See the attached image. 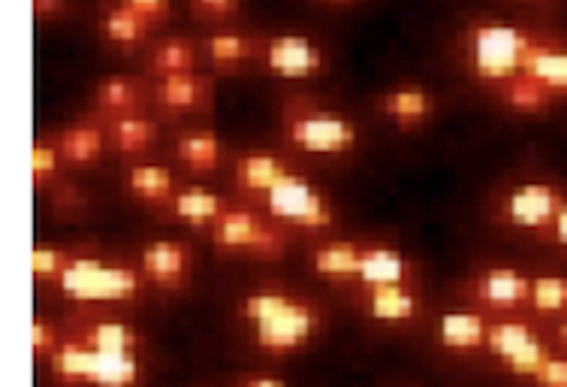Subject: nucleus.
Returning <instances> with one entry per match:
<instances>
[{"label":"nucleus","mask_w":567,"mask_h":387,"mask_svg":"<svg viewBox=\"0 0 567 387\" xmlns=\"http://www.w3.org/2000/svg\"><path fill=\"white\" fill-rule=\"evenodd\" d=\"M239 322L248 327V343L262 357H293L320 339L327 312L311 297L284 285H260L236 303Z\"/></svg>","instance_id":"f257e3e1"},{"label":"nucleus","mask_w":567,"mask_h":387,"mask_svg":"<svg viewBox=\"0 0 567 387\" xmlns=\"http://www.w3.org/2000/svg\"><path fill=\"white\" fill-rule=\"evenodd\" d=\"M546 37L519 28L502 19H481L465 31V67L468 73L489 89H502L504 82L528 70L532 58Z\"/></svg>","instance_id":"f03ea898"},{"label":"nucleus","mask_w":567,"mask_h":387,"mask_svg":"<svg viewBox=\"0 0 567 387\" xmlns=\"http://www.w3.org/2000/svg\"><path fill=\"white\" fill-rule=\"evenodd\" d=\"M66 330L82 336L97 355V385L94 387H142L148 378V352L145 333L124 318L91 315L66 324Z\"/></svg>","instance_id":"7ed1b4c3"},{"label":"nucleus","mask_w":567,"mask_h":387,"mask_svg":"<svg viewBox=\"0 0 567 387\" xmlns=\"http://www.w3.org/2000/svg\"><path fill=\"white\" fill-rule=\"evenodd\" d=\"M148 282L142 276L140 261L106 255H79L70 257L64 276L55 285L61 299L94 309V306H124L136 303L145 294Z\"/></svg>","instance_id":"20e7f679"},{"label":"nucleus","mask_w":567,"mask_h":387,"mask_svg":"<svg viewBox=\"0 0 567 387\" xmlns=\"http://www.w3.org/2000/svg\"><path fill=\"white\" fill-rule=\"evenodd\" d=\"M281 140L293 152L311 157H344L357 152L360 128L348 112L323 106L317 100L296 94L284 103Z\"/></svg>","instance_id":"39448f33"},{"label":"nucleus","mask_w":567,"mask_h":387,"mask_svg":"<svg viewBox=\"0 0 567 387\" xmlns=\"http://www.w3.org/2000/svg\"><path fill=\"white\" fill-rule=\"evenodd\" d=\"M208 236L220 252L257 261H278L290 248V231L272 222L260 206L229 203L218 222L208 227Z\"/></svg>","instance_id":"423d86ee"},{"label":"nucleus","mask_w":567,"mask_h":387,"mask_svg":"<svg viewBox=\"0 0 567 387\" xmlns=\"http://www.w3.org/2000/svg\"><path fill=\"white\" fill-rule=\"evenodd\" d=\"M257 206L287 231L320 233L339 222L332 197L302 173H290L284 182H278L266 197L257 200Z\"/></svg>","instance_id":"0eeeda50"},{"label":"nucleus","mask_w":567,"mask_h":387,"mask_svg":"<svg viewBox=\"0 0 567 387\" xmlns=\"http://www.w3.org/2000/svg\"><path fill=\"white\" fill-rule=\"evenodd\" d=\"M565 200V189L556 182L528 179V182H516V185L502 191V197L495 203V218L504 227L540 236L553 224Z\"/></svg>","instance_id":"6e6552de"},{"label":"nucleus","mask_w":567,"mask_h":387,"mask_svg":"<svg viewBox=\"0 0 567 387\" xmlns=\"http://www.w3.org/2000/svg\"><path fill=\"white\" fill-rule=\"evenodd\" d=\"M465 297L474 309L486 312L492 318L504 315H528V299H532V276L519 266L495 264L477 269L465 282Z\"/></svg>","instance_id":"1a4fd4ad"},{"label":"nucleus","mask_w":567,"mask_h":387,"mask_svg":"<svg viewBox=\"0 0 567 387\" xmlns=\"http://www.w3.org/2000/svg\"><path fill=\"white\" fill-rule=\"evenodd\" d=\"M350 291L371 324H381L390 330H411L425 318V299L416 285H371V288Z\"/></svg>","instance_id":"9d476101"},{"label":"nucleus","mask_w":567,"mask_h":387,"mask_svg":"<svg viewBox=\"0 0 567 387\" xmlns=\"http://www.w3.org/2000/svg\"><path fill=\"white\" fill-rule=\"evenodd\" d=\"M262 67L278 79H315L327 70V55L306 33H275L260 49Z\"/></svg>","instance_id":"9b49d317"},{"label":"nucleus","mask_w":567,"mask_h":387,"mask_svg":"<svg viewBox=\"0 0 567 387\" xmlns=\"http://www.w3.org/2000/svg\"><path fill=\"white\" fill-rule=\"evenodd\" d=\"M136 261L148 288L175 294L194 276V252L178 240H154L142 248Z\"/></svg>","instance_id":"f8f14e48"},{"label":"nucleus","mask_w":567,"mask_h":387,"mask_svg":"<svg viewBox=\"0 0 567 387\" xmlns=\"http://www.w3.org/2000/svg\"><path fill=\"white\" fill-rule=\"evenodd\" d=\"M290 173H296V166L284 155L251 149V152L236 155V161H233V189L239 191V197L257 203Z\"/></svg>","instance_id":"ddd939ff"},{"label":"nucleus","mask_w":567,"mask_h":387,"mask_svg":"<svg viewBox=\"0 0 567 387\" xmlns=\"http://www.w3.org/2000/svg\"><path fill=\"white\" fill-rule=\"evenodd\" d=\"M492 315L481 309H444L437 315V345L456 357H477L486 348Z\"/></svg>","instance_id":"4468645a"},{"label":"nucleus","mask_w":567,"mask_h":387,"mask_svg":"<svg viewBox=\"0 0 567 387\" xmlns=\"http://www.w3.org/2000/svg\"><path fill=\"white\" fill-rule=\"evenodd\" d=\"M371 285H416V264L395 245H365L360 273L348 291Z\"/></svg>","instance_id":"2eb2a0df"},{"label":"nucleus","mask_w":567,"mask_h":387,"mask_svg":"<svg viewBox=\"0 0 567 387\" xmlns=\"http://www.w3.org/2000/svg\"><path fill=\"white\" fill-rule=\"evenodd\" d=\"M549 330H540L537 318L528 315H504V318H492L489 333H486V348L483 357L502 369L511 357L525 352L528 345H535L537 339H544Z\"/></svg>","instance_id":"dca6fc26"},{"label":"nucleus","mask_w":567,"mask_h":387,"mask_svg":"<svg viewBox=\"0 0 567 387\" xmlns=\"http://www.w3.org/2000/svg\"><path fill=\"white\" fill-rule=\"evenodd\" d=\"M212 98V85L206 77L194 73H173L154 82L152 100L164 115H185V112L203 110Z\"/></svg>","instance_id":"f3484780"},{"label":"nucleus","mask_w":567,"mask_h":387,"mask_svg":"<svg viewBox=\"0 0 567 387\" xmlns=\"http://www.w3.org/2000/svg\"><path fill=\"white\" fill-rule=\"evenodd\" d=\"M362 252H365V245L357 243V240H329V243L315 245L308 252V264H311V273L317 278L348 288L360 273Z\"/></svg>","instance_id":"a211bd4d"},{"label":"nucleus","mask_w":567,"mask_h":387,"mask_svg":"<svg viewBox=\"0 0 567 387\" xmlns=\"http://www.w3.org/2000/svg\"><path fill=\"white\" fill-rule=\"evenodd\" d=\"M378 110L390 119L393 124H399L402 131H414V128H423L432 112H435V94L416 82H404V85H395V89H386L378 98Z\"/></svg>","instance_id":"6ab92c4d"},{"label":"nucleus","mask_w":567,"mask_h":387,"mask_svg":"<svg viewBox=\"0 0 567 387\" xmlns=\"http://www.w3.org/2000/svg\"><path fill=\"white\" fill-rule=\"evenodd\" d=\"M229 206V200L218 191L206 189V185H182L175 191V197L161 206V210L173 218V222H182L187 227H212L218 222L224 210Z\"/></svg>","instance_id":"aec40b11"},{"label":"nucleus","mask_w":567,"mask_h":387,"mask_svg":"<svg viewBox=\"0 0 567 387\" xmlns=\"http://www.w3.org/2000/svg\"><path fill=\"white\" fill-rule=\"evenodd\" d=\"M175 161L194 176H212L224 164V140L208 128H190L175 136Z\"/></svg>","instance_id":"412c9836"},{"label":"nucleus","mask_w":567,"mask_h":387,"mask_svg":"<svg viewBox=\"0 0 567 387\" xmlns=\"http://www.w3.org/2000/svg\"><path fill=\"white\" fill-rule=\"evenodd\" d=\"M106 133H110V149L124 157H133L154 149V143L161 140V124L145 112H127V115L106 119Z\"/></svg>","instance_id":"4be33fe9"},{"label":"nucleus","mask_w":567,"mask_h":387,"mask_svg":"<svg viewBox=\"0 0 567 387\" xmlns=\"http://www.w3.org/2000/svg\"><path fill=\"white\" fill-rule=\"evenodd\" d=\"M124 189L133 200H140L145 206H166L182 185H178V179H175L169 166L133 164L127 170V176H124Z\"/></svg>","instance_id":"5701e85b"},{"label":"nucleus","mask_w":567,"mask_h":387,"mask_svg":"<svg viewBox=\"0 0 567 387\" xmlns=\"http://www.w3.org/2000/svg\"><path fill=\"white\" fill-rule=\"evenodd\" d=\"M58 149L64 155V164L91 166L110 149V133L94 122H76L58 133Z\"/></svg>","instance_id":"b1692460"},{"label":"nucleus","mask_w":567,"mask_h":387,"mask_svg":"<svg viewBox=\"0 0 567 387\" xmlns=\"http://www.w3.org/2000/svg\"><path fill=\"white\" fill-rule=\"evenodd\" d=\"M142 100H145V85L136 77H121V73L106 77L100 79L97 89H94V106L106 119L142 112Z\"/></svg>","instance_id":"393cba45"},{"label":"nucleus","mask_w":567,"mask_h":387,"mask_svg":"<svg viewBox=\"0 0 567 387\" xmlns=\"http://www.w3.org/2000/svg\"><path fill=\"white\" fill-rule=\"evenodd\" d=\"M199 61V49L187 37H166L152 49L148 70L154 79L173 77V73H194Z\"/></svg>","instance_id":"a878e982"},{"label":"nucleus","mask_w":567,"mask_h":387,"mask_svg":"<svg viewBox=\"0 0 567 387\" xmlns=\"http://www.w3.org/2000/svg\"><path fill=\"white\" fill-rule=\"evenodd\" d=\"M525 73L535 77L537 82H540L546 91H553L556 98H567V45L556 43V40L546 37Z\"/></svg>","instance_id":"bb28decb"},{"label":"nucleus","mask_w":567,"mask_h":387,"mask_svg":"<svg viewBox=\"0 0 567 387\" xmlns=\"http://www.w3.org/2000/svg\"><path fill=\"white\" fill-rule=\"evenodd\" d=\"M495 94L502 98V103L507 110L519 112V115H537V112H544L553 106V100L556 94L553 91H546L535 77H528V73H519V77H513L511 82H504L502 89H495Z\"/></svg>","instance_id":"cd10ccee"},{"label":"nucleus","mask_w":567,"mask_h":387,"mask_svg":"<svg viewBox=\"0 0 567 387\" xmlns=\"http://www.w3.org/2000/svg\"><path fill=\"white\" fill-rule=\"evenodd\" d=\"M100 28H103V37H106L110 43L136 45L148 37V31H152L154 24L148 22L145 16H140V12L133 10V7H127L124 0H118V3H112L110 10L103 12Z\"/></svg>","instance_id":"c85d7f7f"},{"label":"nucleus","mask_w":567,"mask_h":387,"mask_svg":"<svg viewBox=\"0 0 567 387\" xmlns=\"http://www.w3.org/2000/svg\"><path fill=\"white\" fill-rule=\"evenodd\" d=\"M528 315L537 322H558L567 315V276H532Z\"/></svg>","instance_id":"c756f323"},{"label":"nucleus","mask_w":567,"mask_h":387,"mask_svg":"<svg viewBox=\"0 0 567 387\" xmlns=\"http://www.w3.org/2000/svg\"><path fill=\"white\" fill-rule=\"evenodd\" d=\"M206 58L220 70H233V67L245 64V61H251L257 52H260L262 45L251 37H245V33H215V37H208L206 43Z\"/></svg>","instance_id":"7c9ffc66"},{"label":"nucleus","mask_w":567,"mask_h":387,"mask_svg":"<svg viewBox=\"0 0 567 387\" xmlns=\"http://www.w3.org/2000/svg\"><path fill=\"white\" fill-rule=\"evenodd\" d=\"M558 348L556 343H553V336L546 333L544 339H537L535 345H528L525 352H519L516 357H511L507 364L502 366V373L507 378H513V381H523V385H532L535 381V376L544 369V364L549 360V357L556 355Z\"/></svg>","instance_id":"2f4dec72"},{"label":"nucleus","mask_w":567,"mask_h":387,"mask_svg":"<svg viewBox=\"0 0 567 387\" xmlns=\"http://www.w3.org/2000/svg\"><path fill=\"white\" fill-rule=\"evenodd\" d=\"M64 164V155L58 149V136H37L31 149V179L33 189H45L58 179V170Z\"/></svg>","instance_id":"473e14b6"},{"label":"nucleus","mask_w":567,"mask_h":387,"mask_svg":"<svg viewBox=\"0 0 567 387\" xmlns=\"http://www.w3.org/2000/svg\"><path fill=\"white\" fill-rule=\"evenodd\" d=\"M73 252L66 248H52V245H37L31 255V273L37 285H58L64 276Z\"/></svg>","instance_id":"72a5a7b5"},{"label":"nucleus","mask_w":567,"mask_h":387,"mask_svg":"<svg viewBox=\"0 0 567 387\" xmlns=\"http://www.w3.org/2000/svg\"><path fill=\"white\" fill-rule=\"evenodd\" d=\"M61 343H64V327L45 322V318H33L31 352L37 360H45V364H49V357L55 355L58 348H61Z\"/></svg>","instance_id":"f704fd0d"},{"label":"nucleus","mask_w":567,"mask_h":387,"mask_svg":"<svg viewBox=\"0 0 567 387\" xmlns=\"http://www.w3.org/2000/svg\"><path fill=\"white\" fill-rule=\"evenodd\" d=\"M528 387H567V352L558 348L556 355L546 360L544 369L537 373L535 381Z\"/></svg>","instance_id":"c9c22d12"},{"label":"nucleus","mask_w":567,"mask_h":387,"mask_svg":"<svg viewBox=\"0 0 567 387\" xmlns=\"http://www.w3.org/2000/svg\"><path fill=\"white\" fill-rule=\"evenodd\" d=\"M190 7L203 19H229L239 12L241 0H190Z\"/></svg>","instance_id":"e433bc0d"},{"label":"nucleus","mask_w":567,"mask_h":387,"mask_svg":"<svg viewBox=\"0 0 567 387\" xmlns=\"http://www.w3.org/2000/svg\"><path fill=\"white\" fill-rule=\"evenodd\" d=\"M127 7L145 16L152 24H161L169 19V12H173V0H124Z\"/></svg>","instance_id":"4c0bfd02"},{"label":"nucleus","mask_w":567,"mask_h":387,"mask_svg":"<svg viewBox=\"0 0 567 387\" xmlns=\"http://www.w3.org/2000/svg\"><path fill=\"white\" fill-rule=\"evenodd\" d=\"M540 243L553 245V248H561V252H567V200L561 203V210H558V215L553 218V224L546 227L544 233H540Z\"/></svg>","instance_id":"58836bf2"},{"label":"nucleus","mask_w":567,"mask_h":387,"mask_svg":"<svg viewBox=\"0 0 567 387\" xmlns=\"http://www.w3.org/2000/svg\"><path fill=\"white\" fill-rule=\"evenodd\" d=\"M52 203H55L58 210L73 212L76 206H82V203H85V197H82V191H79L76 185H61V189H58V194H52Z\"/></svg>","instance_id":"ea45409f"},{"label":"nucleus","mask_w":567,"mask_h":387,"mask_svg":"<svg viewBox=\"0 0 567 387\" xmlns=\"http://www.w3.org/2000/svg\"><path fill=\"white\" fill-rule=\"evenodd\" d=\"M66 7H70V0H33V16L37 19H58V16H64Z\"/></svg>","instance_id":"a19ab883"},{"label":"nucleus","mask_w":567,"mask_h":387,"mask_svg":"<svg viewBox=\"0 0 567 387\" xmlns=\"http://www.w3.org/2000/svg\"><path fill=\"white\" fill-rule=\"evenodd\" d=\"M236 387H290V381L281 376H272V373H254V376H245Z\"/></svg>","instance_id":"79ce46f5"},{"label":"nucleus","mask_w":567,"mask_h":387,"mask_svg":"<svg viewBox=\"0 0 567 387\" xmlns=\"http://www.w3.org/2000/svg\"><path fill=\"white\" fill-rule=\"evenodd\" d=\"M549 336H553L556 348L567 352V315H565V318H558V322L549 324Z\"/></svg>","instance_id":"37998d69"},{"label":"nucleus","mask_w":567,"mask_h":387,"mask_svg":"<svg viewBox=\"0 0 567 387\" xmlns=\"http://www.w3.org/2000/svg\"><path fill=\"white\" fill-rule=\"evenodd\" d=\"M329 7H350V3H357V0H323Z\"/></svg>","instance_id":"c03bdc74"}]
</instances>
